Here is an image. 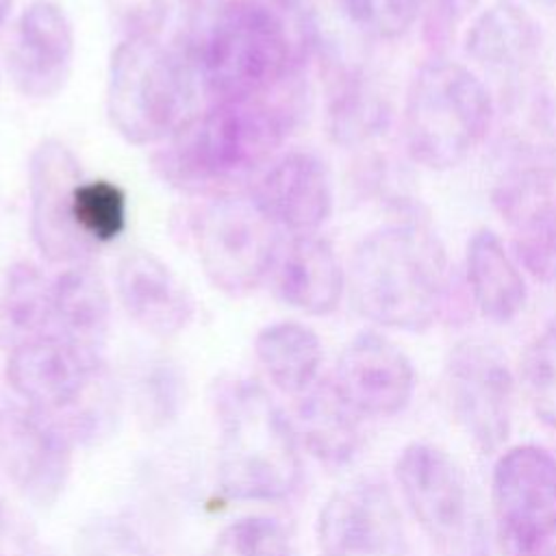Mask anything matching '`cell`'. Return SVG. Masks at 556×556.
<instances>
[{"instance_id":"obj_22","label":"cell","mask_w":556,"mask_h":556,"mask_svg":"<svg viewBox=\"0 0 556 556\" xmlns=\"http://www.w3.org/2000/svg\"><path fill=\"white\" fill-rule=\"evenodd\" d=\"M465 276L471 302L484 319L508 324L526 306L528 287L523 274L491 228H478L471 235Z\"/></svg>"},{"instance_id":"obj_25","label":"cell","mask_w":556,"mask_h":556,"mask_svg":"<svg viewBox=\"0 0 556 556\" xmlns=\"http://www.w3.org/2000/svg\"><path fill=\"white\" fill-rule=\"evenodd\" d=\"M43 334H52V280L37 265L17 261L0 285V345L11 350Z\"/></svg>"},{"instance_id":"obj_26","label":"cell","mask_w":556,"mask_h":556,"mask_svg":"<svg viewBox=\"0 0 556 556\" xmlns=\"http://www.w3.org/2000/svg\"><path fill=\"white\" fill-rule=\"evenodd\" d=\"M387 100L356 70H345L334 78L328 100V132L339 146H361L389 126Z\"/></svg>"},{"instance_id":"obj_19","label":"cell","mask_w":556,"mask_h":556,"mask_svg":"<svg viewBox=\"0 0 556 556\" xmlns=\"http://www.w3.org/2000/svg\"><path fill=\"white\" fill-rule=\"evenodd\" d=\"M115 291L124 311L156 337L178 334L193 315L187 287L148 250L135 248L117 261Z\"/></svg>"},{"instance_id":"obj_16","label":"cell","mask_w":556,"mask_h":556,"mask_svg":"<svg viewBox=\"0 0 556 556\" xmlns=\"http://www.w3.org/2000/svg\"><path fill=\"white\" fill-rule=\"evenodd\" d=\"M265 217L289 235L317 232L332 215V182L324 161L308 150H291L250 187Z\"/></svg>"},{"instance_id":"obj_33","label":"cell","mask_w":556,"mask_h":556,"mask_svg":"<svg viewBox=\"0 0 556 556\" xmlns=\"http://www.w3.org/2000/svg\"><path fill=\"white\" fill-rule=\"evenodd\" d=\"M113 17L122 39H159V30L167 17V0H115Z\"/></svg>"},{"instance_id":"obj_3","label":"cell","mask_w":556,"mask_h":556,"mask_svg":"<svg viewBox=\"0 0 556 556\" xmlns=\"http://www.w3.org/2000/svg\"><path fill=\"white\" fill-rule=\"evenodd\" d=\"M345 289L361 317L384 328L424 332L447 306L445 248L426 222L395 219L358 241Z\"/></svg>"},{"instance_id":"obj_24","label":"cell","mask_w":556,"mask_h":556,"mask_svg":"<svg viewBox=\"0 0 556 556\" xmlns=\"http://www.w3.org/2000/svg\"><path fill=\"white\" fill-rule=\"evenodd\" d=\"M254 352L267 378L285 393L300 395L319 378L324 350L317 332L306 324L287 319L261 328Z\"/></svg>"},{"instance_id":"obj_9","label":"cell","mask_w":556,"mask_h":556,"mask_svg":"<svg viewBox=\"0 0 556 556\" xmlns=\"http://www.w3.org/2000/svg\"><path fill=\"white\" fill-rule=\"evenodd\" d=\"M491 502L504 556H543L556 532V458L532 443L500 454Z\"/></svg>"},{"instance_id":"obj_27","label":"cell","mask_w":556,"mask_h":556,"mask_svg":"<svg viewBox=\"0 0 556 556\" xmlns=\"http://www.w3.org/2000/svg\"><path fill=\"white\" fill-rule=\"evenodd\" d=\"M74 224L96 250L119 239L128 228V193L109 178H83L74 193Z\"/></svg>"},{"instance_id":"obj_20","label":"cell","mask_w":556,"mask_h":556,"mask_svg":"<svg viewBox=\"0 0 556 556\" xmlns=\"http://www.w3.org/2000/svg\"><path fill=\"white\" fill-rule=\"evenodd\" d=\"M111 298L102 276L89 265H67L52 278V334L67 341L89 367H102Z\"/></svg>"},{"instance_id":"obj_31","label":"cell","mask_w":556,"mask_h":556,"mask_svg":"<svg viewBox=\"0 0 556 556\" xmlns=\"http://www.w3.org/2000/svg\"><path fill=\"white\" fill-rule=\"evenodd\" d=\"M230 556H293L287 530L269 517H241L224 532Z\"/></svg>"},{"instance_id":"obj_36","label":"cell","mask_w":556,"mask_h":556,"mask_svg":"<svg viewBox=\"0 0 556 556\" xmlns=\"http://www.w3.org/2000/svg\"><path fill=\"white\" fill-rule=\"evenodd\" d=\"M13 9V0H0V28L7 24Z\"/></svg>"},{"instance_id":"obj_12","label":"cell","mask_w":556,"mask_h":556,"mask_svg":"<svg viewBox=\"0 0 556 556\" xmlns=\"http://www.w3.org/2000/svg\"><path fill=\"white\" fill-rule=\"evenodd\" d=\"M321 556H408L402 515L391 491L374 478L337 489L319 510Z\"/></svg>"},{"instance_id":"obj_6","label":"cell","mask_w":556,"mask_h":556,"mask_svg":"<svg viewBox=\"0 0 556 556\" xmlns=\"http://www.w3.org/2000/svg\"><path fill=\"white\" fill-rule=\"evenodd\" d=\"M195 80L176 54L152 37L119 39L109 59L106 115L132 146L165 141L191 115Z\"/></svg>"},{"instance_id":"obj_5","label":"cell","mask_w":556,"mask_h":556,"mask_svg":"<svg viewBox=\"0 0 556 556\" xmlns=\"http://www.w3.org/2000/svg\"><path fill=\"white\" fill-rule=\"evenodd\" d=\"M493 98L473 70L447 59L424 63L410 78L402 132L408 156L421 167H458L486 137Z\"/></svg>"},{"instance_id":"obj_32","label":"cell","mask_w":556,"mask_h":556,"mask_svg":"<svg viewBox=\"0 0 556 556\" xmlns=\"http://www.w3.org/2000/svg\"><path fill=\"white\" fill-rule=\"evenodd\" d=\"M74 556H150L141 539L119 521L98 519L80 528Z\"/></svg>"},{"instance_id":"obj_14","label":"cell","mask_w":556,"mask_h":556,"mask_svg":"<svg viewBox=\"0 0 556 556\" xmlns=\"http://www.w3.org/2000/svg\"><path fill=\"white\" fill-rule=\"evenodd\" d=\"M74 28L65 9L54 0H33L15 20L7 70L15 89L33 100L63 91L72 74Z\"/></svg>"},{"instance_id":"obj_38","label":"cell","mask_w":556,"mask_h":556,"mask_svg":"<svg viewBox=\"0 0 556 556\" xmlns=\"http://www.w3.org/2000/svg\"><path fill=\"white\" fill-rule=\"evenodd\" d=\"M543 556H556V545H554V547H552V549H547V552H545V554H543Z\"/></svg>"},{"instance_id":"obj_2","label":"cell","mask_w":556,"mask_h":556,"mask_svg":"<svg viewBox=\"0 0 556 556\" xmlns=\"http://www.w3.org/2000/svg\"><path fill=\"white\" fill-rule=\"evenodd\" d=\"M300 80V78H298ZM298 80L265 98L213 102L189 115L156 154L161 176L195 195L241 193L274 163L295 124Z\"/></svg>"},{"instance_id":"obj_18","label":"cell","mask_w":556,"mask_h":556,"mask_svg":"<svg viewBox=\"0 0 556 556\" xmlns=\"http://www.w3.org/2000/svg\"><path fill=\"white\" fill-rule=\"evenodd\" d=\"M276 295L306 315H330L345 293V269L328 239L317 232L280 241L269 269Z\"/></svg>"},{"instance_id":"obj_13","label":"cell","mask_w":556,"mask_h":556,"mask_svg":"<svg viewBox=\"0 0 556 556\" xmlns=\"http://www.w3.org/2000/svg\"><path fill=\"white\" fill-rule=\"evenodd\" d=\"M70 465L72 443L46 415L28 406L0 408V467L28 502L54 504Z\"/></svg>"},{"instance_id":"obj_11","label":"cell","mask_w":556,"mask_h":556,"mask_svg":"<svg viewBox=\"0 0 556 556\" xmlns=\"http://www.w3.org/2000/svg\"><path fill=\"white\" fill-rule=\"evenodd\" d=\"M83 169L56 137L41 139L28 159L30 237L39 254L54 265L89 263L98 250L83 239L74 224V193Z\"/></svg>"},{"instance_id":"obj_29","label":"cell","mask_w":556,"mask_h":556,"mask_svg":"<svg viewBox=\"0 0 556 556\" xmlns=\"http://www.w3.org/2000/svg\"><path fill=\"white\" fill-rule=\"evenodd\" d=\"M513 230L519 265L534 280L556 285V200L541 206Z\"/></svg>"},{"instance_id":"obj_15","label":"cell","mask_w":556,"mask_h":556,"mask_svg":"<svg viewBox=\"0 0 556 556\" xmlns=\"http://www.w3.org/2000/svg\"><path fill=\"white\" fill-rule=\"evenodd\" d=\"M332 382L361 417H391L413 397L415 367L397 343L365 330L341 350Z\"/></svg>"},{"instance_id":"obj_10","label":"cell","mask_w":556,"mask_h":556,"mask_svg":"<svg viewBox=\"0 0 556 556\" xmlns=\"http://www.w3.org/2000/svg\"><path fill=\"white\" fill-rule=\"evenodd\" d=\"M445 389L454 419L482 454L504 447L513 428L515 378L493 341L469 337L447 354Z\"/></svg>"},{"instance_id":"obj_34","label":"cell","mask_w":556,"mask_h":556,"mask_svg":"<svg viewBox=\"0 0 556 556\" xmlns=\"http://www.w3.org/2000/svg\"><path fill=\"white\" fill-rule=\"evenodd\" d=\"M478 0H424V33L432 46L445 43Z\"/></svg>"},{"instance_id":"obj_23","label":"cell","mask_w":556,"mask_h":556,"mask_svg":"<svg viewBox=\"0 0 556 556\" xmlns=\"http://www.w3.org/2000/svg\"><path fill=\"white\" fill-rule=\"evenodd\" d=\"M298 430L306 450L326 465H345L361 447V415L341 397L332 378L315 380L298 400Z\"/></svg>"},{"instance_id":"obj_4","label":"cell","mask_w":556,"mask_h":556,"mask_svg":"<svg viewBox=\"0 0 556 556\" xmlns=\"http://www.w3.org/2000/svg\"><path fill=\"white\" fill-rule=\"evenodd\" d=\"M217 476L232 500L274 502L302 478L298 437L271 395L254 380H232L217 395Z\"/></svg>"},{"instance_id":"obj_21","label":"cell","mask_w":556,"mask_h":556,"mask_svg":"<svg viewBox=\"0 0 556 556\" xmlns=\"http://www.w3.org/2000/svg\"><path fill=\"white\" fill-rule=\"evenodd\" d=\"M539 46V24L517 0H495L465 35L467 56L497 76H517L528 70Z\"/></svg>"},{"instance_id":"obj_8","label":"cell","mask_w":556,"mask_h":556,"mask_svg":"<svg viewBox=\"0 0 556 556\" xmlns=\"http://www.w3.org/2000/svg\"><path fill=\"white\" fill-rule=\"evenodd\" d=\"M282 237L250 191L211 198L198 217V261L226 295H248L269 278Z\"/></svg>"},{"instance_id":"obj_37","label":"cell","mask_w":556,"mask_h":556,"mask_svg":"<svg viewBox=\"0 0 556 556\" xmlns=\"http://www.w3.org/2000/svg\"><path fill=\"white\" fill-rule=\"evenodd\" d=\"M541 4H547V7H556V0H539Z\"/></svg>"},{"instance_id":"obj_1","label":"cell","mask_w":556,"mask_h":556,"mask_svg":"<svg viewBox=\"0 0 556 556\" xmlns=\"http://www.w3.org/2000/svg\"><path fill=\"white\" fill-rule=\"evenodd\" d=\"M174 48L213 102L274 93L300 78L319 33L302 0H189Z\"/></svg>"},{"instance_id":"obj_17","label":"cell","mask_w":556,"mask_h":556,"mask_svg":"<svg viewBox=\"0 0 556 556\" xmlns=\"http://www.w3.org/2000/svg\"><path fill=\"white\" fill-rule=\"evenodd\" d=\"M100 369L61 337L43 334L9 350L7 380L28 408L41 415H59L74 406Z\"/></svg>"},{"instance_id":"obj_30","label":"cell","mask_w":556,"mask_h":556,"mask_svg":"<svg viewBox=\"0 0 556 556\" xmlns=\"http://www.w3.org/2000/svg\"><path fill=\"white\" fill-rule=\"evenodd\" d=\"M424 0H341L345 17L369 37L397 39L419 17Z\"/></svg>"},{"instance_id":"obj_7","label":"cell","mask_w":556,"mask_h":556,"mask_svg":"<svg viewBox=\"0 0 556 556\" xmlns=\"http://www.w3.org/2000/svg\"><path fill=\"white\" fill-rule=\"evenodd\" d=\"M395 478L410 515L441 556H484V528L467 478L434 443L413 441L395 460Z\"/></svg>"},{"instance_id":"obj_28","label":"cell","mask_w":556,"mask_h":556,"mask_svg":"<svg viewBox=\"0 0 556 556\" xmlns=\"http://www.w3.org/2000/svg\"><path fill=\"white\" fill-rule=\"evenodd\" d=\"M519 378L536 417L556 428V324L526 345L519 358Z\"/></svg>"},{"instance_id":"obj_35","label":"cell","mask_w":556,"mask_h":556,"mask_svg":"<svg viewBox=\"0 0 556 556\" xmlns=\"http://www.w3.org/2000/svg\"><path fill=\"white\" fill-rule=\"evenodd\" d=\"M146 415L165 421L178 406V378L169 367H156L143 382Z\"/></svg>"}]
</instances>
